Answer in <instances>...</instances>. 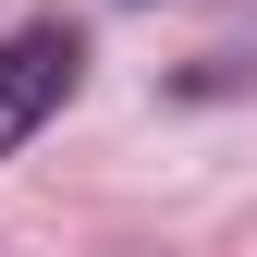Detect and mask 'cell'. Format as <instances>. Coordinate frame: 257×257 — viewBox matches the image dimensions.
I'll return each mask as SVG.
<instances>
[{"instance_id": "1", "label": "cell", "mask_w": 257, "mask_h": 257, "mask_svg": "<svg viewBox=\"0 0 257 257\" xmlns=\"http://www.w3.org/2000/svg\"><path fill=\"white\" fill-rule=\"evenodd\" d=\"M74 74H86V37H74V25H13V37H0V159L74 98Z\"/></svg>"}]
</instances>
